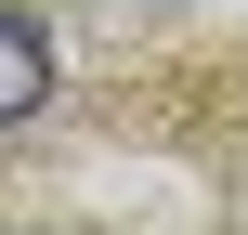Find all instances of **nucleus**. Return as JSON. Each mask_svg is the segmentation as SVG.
Returning <instances> with one entry per match:
<instances>
[{"mask_svg": "<svg viewBox=\"0 0 248 235\" xmlns=\"http://www.w3.org/2000/svg\"><path fill=\"white\" fill-rule=\"evenodd\" d=\"M39 92H52V39H39V13H0V131H26Z\"/></svg>", "mask_w": 248, "mask_h": 235, "instance_id": "f257e3e1", "label": "nucleus"}]
</instances>
